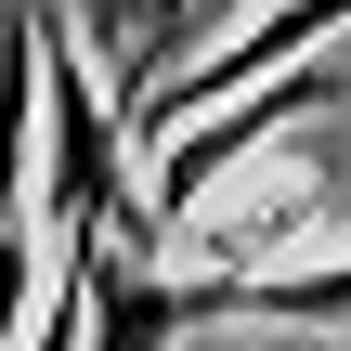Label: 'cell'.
<instances>
[{"mask_svg": "<svg viewBox=\"0 0 351 351\" xmlns=\"http://www.w3.org/2000/svg\"><path fill=\"white\" fill-rule=\"evenodd\" d=\"M326 26H351V0H274V13H247V26H234V39L208 52V65H182V78H143V91H130V130L208 117V104H221L234 78H261V65H300V52L326 39Z\"/></svg>", "mask_w": 351, "mask_h": 351, "instance_id": "1", "label": "cell"}, {"mask_svg": "<svg viewBox=\"0 0 351 351\" xmlns=\"http://www.w3.org/2000/svg\"><path fill=\"white\" fill-rule=\"evenodd\" d=\"M26 104H39V26H0V351L26 339V156H39V130H26Z\"/></svg>", "mask_w": 351, "mask_h": 351, "instance_id": "2", "label": "cell"}, {"mask_svg": "<svg viewBox=\"0 0 351 351\" xmlns=\"http://www.w3.org/2000/svg\"><path fill=\"white\" fill-rule=\"evenodd\" d=\"M91 26H104V52L130 65V52H143V26H156V0H91Z\"/></svg>", "mask_w": 351, "mask_h": 351, "instance_id": "3", "label": "cell"}]
</instances>
